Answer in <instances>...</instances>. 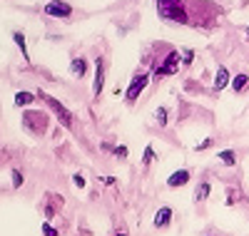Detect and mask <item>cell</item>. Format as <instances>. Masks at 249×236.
Listing matches in <instances>:
<instances>
[{
	"mask_svg": "<svg viewBox=\"0 0 249 236\" xmlns=\"http://www.w3.org/2000/svg\"><path fill=\"white\" fill-rule=\"evenodd\" d=\"M157 13L167 23H187L182 0H157Z\"/></svg>",
	"mask_w": 249,
	"mask_h": 236,
	"instance_id": "obj_1",
	"label": "cell"
},
{
	"mask_svg": "<svg viewBox=\"0 0 249 236\" xmlns=\"http://www.w3.org/2000/svg\"><path fill=\"white\" fill-rule=\"evenodd\" d=\"M40 97H43V100L48 102V107H50V110L57 115V119L62 122V127H72V115L65 110V104H60L55 97H50V95H45V92H40Z\"/></svg>",
	"mask_w": 249,
	"mask_h": 236,
	"instance_id": "obj_2",
	"label": "cell"
},
{
	"mask_svg": "<svg viewBox=\"0 0 249 236\" xmlns=\"http://www.w3.org/2000/svg\"><path fill=\"white\" fill-rule=\"evenodd\" d=\"M147 82H150V75H135L132 77V82H130V87H127V102H132V100H137V95L147 87Z\"/></svg>",
	"mask_w": 249,
	"mask_h": 236,
	"instance_id": "obj_3",
	"label": "cell"
},
{
	"mask_svg": "<svg viewBox=\"0 0 249 236\" xmlns=\"http://www.w3.org/2000/svg\"><path fill=\"white\" fill-rule=\"evenodd\" d=\"M23 124L28 127L30 132L40 135V132L45 130V115H35V112H28V115L23 117Z\"/></svg>",
	"mask_w": 249,
	"mask_h": 236,
	"instance_id": "obj_4",
	"label": "cell"
},
{
	"mask_svg": "<svg viewBox=\"0 0 249 236\" xmlns=\"http://www.w3.org/2000/svg\"><path fill=\"white\" fill-rule=\"evenodd\" d=\"M45 15H53V17H70L72 15V8L68 3H57V0H53V3L45 5Z\"/></svg>",
	"mask_w": 249,
	"mask_h": 236,
	"instance_id": "obj_5",
	"label": "cell"
},
{
	"mask_svg": "<svg viewBox=\"0 0 249 236\" xmlns=\"http://www.w3.org/2000/svg\"><path fill=\"white\" fill-rule=\"evenodd\" d=\"M177 67H179V52H170L167 60H164V65L157 67V77L160 75H172V72H177Z\"/></svg>",
	"mask_w": 249,
	"mask_h": 236,
	"instance_id": "obj_6",
	"label": "cell"
},
{
	"mask_svg": "<svg viewBox=\"0 0 249 236\" xmlns=\"http://www.w3.org/2000/svg\"><path fill=\"white\" fill-rule=\"evenodd\" d=\"M102 84H105V70H102V60L95 62V82H92V92L100 95L102 92Z\"/></svg>",
	"mask_w": 249,
	"mask_h": 236,
	"instance_id": "obj_7",
	"label": "cell"
},
{
	"mask_svg": "<svg viewBox=\"0 0 249 236\" xmlns=\"http://www.w3.org/2000/svg\"><path fill=\"white\" fill-rule=\"evenodd\" d=\"M227 84H232V77H230V70L222 65V67L217 70V75H214V90H224Z\"/></svg>",
	"mask_w": 249,
	"mask_h": 236,
	"instance_id": "obj_8",
	"label": "cell"
},
{
	"mask_svg": "<svg viewBox=\"0 0 249 236\" xmlns=\"http://www.w3.org/2000/svg\"><path fill=\"white\" fill-rule=\"evenodd\" d=\"M187 182H190V171L187 169H179V171H175V174H170V179H167V186H184Z\"/></svg>",
	"mask_w": 249,
	"mask_h": 236,
	"instance_id": "obj_9",
	"label": "cell"
},
{
	"mask_svg": "<svg viewBox=\"0 0 249 236\" xmlns=\"http://www.w3.org/2000/svg\"><path fill=\"white\" fill-rule=\"evenodd\" d=\"M172 219V209L170 206H162L157 214H155V226H167Z\"/></svg>",
	"mask_w": 249,
	"mask_h": 236,
	"instance_id": "obj_10",
	"label": "cell"
},
{
	"mask_svg": "<svg viewBox=\"0 0 249 236\" xmlns=\"http://www.w3.org/2000/svg\"><path fill=\"white\" fill-rule=\"evenodd\" d=\"M70 72H72V75H77V77H82V75L88 72V62L82 60V57H75V60L70 62Z\"/></svg>",
	"mask_w": 249,
	"mask_h": 236,
	"instance_id": "obj_11",
	"label": "cell"
},
{
	"mask_svg": "<svg viewBox=\"0 0 249 236\" xmlns=\"http://www.w3.org/2000/svg\"><path fill=\"white\" fill-rule=\"evenodd\" d=\"M247 84H249V75L239 72V75L232 77V87H234V92H244V90H247Z\"/></svg>",
	"mask_w": 249,
	"mask_h": 236,
	"instance_id": "obj_12",
	"label": "cell"
},
{
	"mask_svg": "<svg viewBox=\"0 0 249 236\" xmlns=\"http://www.w3.org/2000/svg\"><path fill=\"white\" fill-rule=\"evenodd\" d=\"M35 102V95L33 92H18L15 95V104L18 107H28V104H33Z\"/></svg>",
	"mask_w": 249,
	"mask_h": 236,
	"instance_id": "obj_13",
	"label": "cell"
},
{
	"mask_svg": "<svg viewBox=\"0 0 249 236\" xmlns=\"http://www.w3.org/2000/svg\"><path fill=\"white\" fill-rule=\"evenodd\" d=\"M13 40H15V45L20 48V52H23V57H25V60H30L28 48H25V35H23V33H15V35H13Z\"/></svg>",
	"mask_w": 249,
	"mask_h": 236,
	"instance_id": "obj_14",
	"label": "cell"
},
{
	"mask_svg": "<svg viewBox=\"0 0 249 236\" xmlns=\"http://www.w3.org/2000/svg\"><path fill=\"white\" fill-rule=\"evenodd\" d=\"M219 162L227 164V167H232V164L237 162V154L232 152V149H224V152H219Z\"/></svg>",
	"mask_w": 249,
	"mask_h": 236,
	"instance_id": "obj_15",
	"label": "cell"
},
{
	"mask_svg": "<svg viewBox=\"0 0 249 236\" xmlns=\"http://www.w3.org/2000/svg\"><path fill=\"white\" fill-rule=\"evenodd\" d=\"M197 202H202V199H207V197H210V182H202L199 186H197Z\"/></svg>",
	"mask_w": 249,
	"mask_h": 236,
	"instance_id": "obj_16",
	"label": "cell"
},
{
	"mask_svg": "<svg viewBox=\"0 0 249 236\" xmlns=\"http://www.w3.org/2000/svg\"><path fill=\"white\" fill-rule=\"evenodd\" d=\"M13 186H15V189L23 186V174H20L18 169H13Z\"/></svg>",
	"mask_w": 249,
	"mask_h": 236,
	"instance_id": "obj_17",
	"label": "cell"
},
{
	"mask_svg": "<svg viewBox=\"0 0 249 236\" xmlns=\"http://www.w3.org/2000/svg\"><path fill=\"white\" fill-rule=\"evenodd\" d=\"M157 122L164 127V124H167V110H164V107H160V110H157Z\"/></svg>",
	"mask_w": 249,
	"mask_h": 236,
	"instance_id": "obj_18",
	"label": "cell"
},
{
	"mask_svg": "<svg viewBox=\"0 0 249 236\" xmlns=\"http://www.w3.org/2000/svg\"><path fill=\"white\" fill-rule=\"evenodd\" d=\"M152 159H155V152H152V147H147V149H144V157H142V162H144V164H150Z\"/></svg>",
	"mask_w": 249,
	"mask_h": 236,
	"instance_id": "obj_19",
	"label": "cell"
},
{
	"mask_svg": "<svg viewBox=\"0 0 249 236\" xmlns=\"http://www.w3.org/2000/svg\"><path fill=\"white\" fill-rule=\"evenodd\" d=\"M192 60H195V52L192 50H184V60L182 62H184V65H192Z\"/></svg>",
	"mask_w": 249,
	"mask_h": 236,
	"instance_id": "obj_20",
	"label": "cell"
},
{
	"mask_svg": "<svg viewBox=\"0 0 249 236\" xmlns=\"http://www.w3.org/2000/svg\"><path fill=\"white\" fill-rule=\"evenodd\" d=\"M43 234H45V236H57V231H55L50 224H43Z\"/></svg>",
	"mask_w": 249,
	"mask_h": 236,
	"instance_id": "obj_21",
	"label": "cell"
},
{
	"mask_svg": "<svg viewBox=\"0 0 249 236\" xmlns=\"http://www.w3.org/2000/svg\"><path fill=\"white\" fill-rule=\"evenodd\" d=\"M115 154L124 159V157H127V147H115Z\"/></svg>",
	"mask_w": 249,
	"mask_h": 236,
	"instance_id": "obj_22",
	"label": "cell"
},
{
	"mask_svg": "<svg viewBox=\"0 0 249 236\" xmlns=\"http://www.w3.org/2000/svg\"><path fill=\"white\" fill-rule=\"evenodd\" d=\"M75 186H85V177H82V174H75Z\"/></svg>",
	"mask_w": 249,
	"mask_h": 236,
	"instance_id": "obj_23",
	"label": "cell"
},
{
	"mask_svg": "<svg viewBox=\"0 0 249 236\" xmlns=\"http://www.w3.org/2000/svg\"><path fill=\"white\" fill-rule=\"evenodd\" d=\"M212 144V139H204L202 144H197V152H202V149H207V147H210Z\"/></svg>",
	"mask_w": 249,
	"mask_h": 236,
	"instance_id": "obj_24",
	"label": "cell"
},
{
	"mask_svg": "<svg viewBox=\"0 0 249 236\" xmlns=\"http://www.w3.org/2000/svg\"><path fill=\"white\" fill-rule=\"evenodd\" d=\"M247 35H249V25H247Z\"/></svg>",
	"mask_w": 249,
	"mask_h": 236,
	"instance_id": "obj_25",
	"label": "cell"
}]
</instances>
